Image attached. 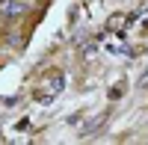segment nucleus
<instances>
[{"label":"nucleus","mask_w":148,"mask_h":145,"mask_svg":"<svg viewBox=\"0 0 148 145\" xmlns=\"http://www.w3.org/2000/svg\"><path fill=\"white\" fill-rule=\"evenodd\" d=\"M0 15L3 18H21L24 15V3L21 0H0Z\"/></svg>","instance_id":"obj_3"},{"label":"nucleus","mask_w":148,"mask_h":145,"mask_svg":"<svg viewBox=\"0 0 148 145\" xmlns=\"http://www.w3.org/2000/svg\"><path fill=\"white\" fill-rule=\"evenodd\" d=\"M121 95H125V80H119L116 86L110 89V98H113V101H116V98H121Z\"/></svg>","instance_id":"obj_4"},{"label":"nucleus","mask_w":148,"mask_h":145,"mask_svg":"<svg viewBox=\"0 0 148 145\" xmlns=\"http://www.w3.org/2000/svg\"><path fill=\"white\" fill-rule=\"evenodd\" d=\"M107 118H110V113H98L95 118H89V122L83 124V130H80V136H95L98 130H101V127L107 124Z\"/></svg>","instance_id":"obj_2"},{"label":"nucleus","mask_w":148,"mask_h":145,"mask_svg":"<svg viewBox=\"0 0 148 145\" xmlns=\"http://www.w3.org/2000/svg\"><path fill=\"white\" fill-rule=\"evenodd\" d=\"M0 24H3V15H0Z\"/></svg>","instance_id":"obj_6"},{"label":"nucleus","mask_w":148,"mask_h":145,"mask_svg":"<svg viewBox=\"0 0 148 145\" xmlns=\"http://www.w3.org/2000/svg\"><path fill=\"white\" fill-rule=\"evenodd\" d=\"M62 86H65V77L62 74H51V80H47V92H39V101H53L59 92H62Z\"/></svg>","instance_id":"obj_1"},{"label":"nucleus","mask_w":148,"mask_h":145,"mask_svg":"<svg viewBox=\"0 0 148 145\" xmlns=\"http://www.w3.org/2000/svg\"><path fill=\"white\" fill-rule=\"evenodd\" d=\"M139 86H148V71H145V74L139 77Z\"/></svg>","instance_id":"obj_5"}]
</instances>
